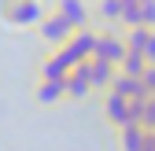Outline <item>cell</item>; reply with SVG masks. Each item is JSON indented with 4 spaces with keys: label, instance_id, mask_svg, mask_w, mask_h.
Here are the masks:
<instances>
[{
    "label": "cell",
    "instance_id": "e0dca14e",
    "mask_svg": "<svg viewBox=\"0 0 155 151\" xmlns=\"http://www.w3.org/2000/svg\"><path fill=\"white\" fill-rule=\"evenodd\" d=\"M140 125L144 129H155V96H148L144 107H140Z\"/></svg>",
    "mask_w": 155,
    "mask_h": 151
},
{
    "label": "cell",
    "instance_id": "ac0fdd59",
    "mask_svg": "<svg viewBox=\"0 0 155 151\" xmlns=\"http://www.w3.org/2000/svg\"><path fill=\"white\" fill-rule=\"evenodd\" d=\"M140 26L155 30V0H148V4H140Z\"/></svg>",
    "mask_w": 155,
    "mask_h": 151
},
{
    "label": "cell",
    "instance_id": "5bb4252c",
    "mask_svg": "<svg viewBox=\"0 0 155 151\" xmlns=\"http://www.w3.org/2000/svg\"><path fill=\"white\" fill-rule=\"evenodd\" d=\"M148 26H133V30H126V48L129 52H144V44H148Z\"/></svg>",
    "mask_w": 155,
    "mask_h": 151
},
{
    "label": "cell",
    "instance_id": "7a4b0ae2",
    "mask_svg": "<svg viewBox=\"0 0 155 151\" xmlns=\"http://www.w3.org/2000/svg\"><path fill=\"white\" fill-rule=\"evenodd\" d=\"M37 30H41V41H45L48 48H63V44L70 41V37H74V26L67 22V18H63L59 11L45 15V18H41V26H37Z\"/></svg>",
    "mask_w": 155,
    "mask_h": 151
},
{
    "label": "cell",
    "instance_id": "d6986e66",
    "mask_svg": "<svg viewBox=\"0 0 155 151\" xmlns=\"http://www.w3.org/2000/svg\"><path fill=\"white\" fill-rule=\"evenodd\" d=\"M140 78H144V88H148L151 96H155V63H148V70L140 74Z\"/></svg>",
    "mask_w": 155,
    "mask_h": 151
},
{
    "label": "cell",
    "instance_id": "8fae6325",
    "mask_svg": "<svg viewBox=\"0 0 155 151\" xmlns=\"http://www.w3.org/2000/svg\"><path fill=\"white\" fill-rule=\"evenodd\" d=\"M144 133H148V129H144L140 122L118 125V147H122V151H140V147H144Z\"/></svg>",
    "mask_w": 155,
    "mask_h": 151
},
{
    "label": "cell",
    "instance_id": "30bf717a",
    "mask_svg": "<svg viewBox=\"0 0 155 151\" xmlns=\"http://www.w3.org/2000/svg\"><path fill=\"white\" fill-rule=\"evenodd\" d=\"M92 96V81H89V74L81 66H74L67 74V100H89Z\"/></svg>",
    "mask_w": 155,
    "mask_h": 151
},
{
    "label": "cell",
    "instance_id": "7c38bea8",
    "mask_svg": "<svg viewBox=\"0 0 155 151\" xmlns=\"http://www.w3.org/2000/svg\"><path fill=\"white\" fill-rule=\"evenodd\" d=\"M67 74H70V66H67V63H63V59H59L55 52H52L48 59L41 63V78H48V81H63Z\"/></svg>",
    "mask_w": 155,
    "mask_h": 151
},
{
    "label": "cell",
    "instance_id": "4fadbf2b",
    "mask_svg": "<svg viewBox=\"0 0 155 151\" xmlns=\"http://www.w3.org/2000/svg\"><path fill=\"white\" fill-rule=\"evenodd\" d=\"M118 70H122V74H133V78H140V74L148 70V59H144V52H129V48H126V59L118 63Z\"/></svg>",
    "mask_w": 155,
    "mask_h": 151
},
{
    "label": "cell",
    "instance_id": "2e32d148",
    "mask_svg": "<svg viewBox=\"0 0 155 151\" xmlns=\"http://www.w3.org/2000/svg\"><path fill=\"white\" fill-rule=\"evenodd\" d=\"M122 22H126V30L140 26V4L137 0H122Z\"/></svg>",
    "mask_w": 155,
    "mask_h": 151
},
{
    "label": "cell",
    "instance_id": "8992f818",
    "mask_svg": "<svg viewBox=\"0 0 155 151\" xmlns=\"http://www.w3.org/2000/svg\"><path fill=\"white\" fill-rule=\"evenodd\" d=\"M55 11H59L67 22L74 26V30H89V18H92V11L85 8V0H59V4H55Z\"/></svg>",
    "mask_w": 155,
    "mask_h": 151
},
{
    "label": "cell",
    "instance_id": "ba28073f",
    "mask_svg": "<svg viewBox=\"0 0 155 151\" xmlns=\"http://www.w3.org/2000/svg\"><path fill=\"white\" fill-rule=\"evenodd\" d=\"M67 48L74 52V59H78V63L92 59V55H96V33H92V30H74V37L67 41Z\"/></svg>",
    "mask_w": 155,
    "mask_h": 151
},
{
    "label": "cell",
    "instance_id": "9a60e30c",
    "mask_svg": "<svg viewBox=\"0 0 155 151\" xmlns=\"http://www.w3.org/2000/svg\"><path fill=\"white\" fill-rule=\"evenodd\" d=\"M96 15H100V18H107V22H122V0H100Z\"/></svg>",
    "mask_w": 155,
    "mask_h": 151
},
{
    "label": "cell",
    "instance_id": "44dd1931",
    "mask_svg": "<svg viewBox=\"0 0 155 151\" xmlns=\"http://www.w3.org/2000/svg\"><path fill=\"white\" fill-rule=\"evenodd\" d=\"M137 4H148V0H137Z\"/></svg>",
    "mask_w": 155,
    "mask_h": 151
},
{
    "label": "cell",
    "instance_id": "ffe728a7",
    "mask_svg": "<svg viewBox=\"0 0 155 151\" xmlns=\"http://www.w3.org/2000/svg\"><path fill=\"white\" fill-rule=\"evenodd\" d=\"M144 59H148V63H155V30L148 33V44H144Z\"/></svg>",
    "mask_w": 155,
    "mask_h": 151
},
{
    "label": "cell",
    "instance_id": "6da1fadb",
    "mask_svg": "<svg viewBox=\"0 0 155 151\" xmlns=\"http://www.w3.org/2000/svg\"><path fill=\"white\" fill-rule=\"evenodd\" d=\"M0 15L15 26H41L45 8L41 0H0Z\"/></svg>",
    "mask_w": 155,
    "mask_h": 151
},
{
    "label": "cell",
    "instance_id": "3957f363",
    "mask_svg": "<svg viewBox=\"0 0 155 151\" xmlns=\"http://www.w3.org/2000/svg\"><path fill=\"white\" fill-rule=\"evenodd\" d=\"M92 59H107V63H114L118 66L122 59H126V37L122 33H96V55Z\"/></svg>",
    "mask_w": 155,
    "mask_h": 151
},
{
    "label": "cell",
    "instance_id": "5b68a950",
    "mask_svg": "<svg viewBox=\"0 0 155 151\" xmlns=\"http://www.w3.org/2000/svg\"><path fill=\"white\" fill-rule=\"evenodd\" d=\"M78 66L89 74L92 88H111V78L118 74V66H114V63H107V59H85V63H78Z\"/></svg>",
    "mask_w": 155,
    "mask_h": 151
},
{
    "label": "cell",
    "instance_id": "9c48e42d",
    "mask_svg": "<svg viewBox=\"0 0 155 151\" xmlns=\"http://www.w3.org/2000/svg\"><path fill=\"white\" fill-rule=\"evenodd\" d=\"M59 100H67V78L63 81H48V78L37 81V103L41 107H55Z\"/></svg>",
    "mask_w": 155,
    "mask_h": 151
},
{
    "label": "cell",
    "instance_id": "52a82bcc",
    "mask_svg": "<svg viewBox=\"0 0 155 151\" xmlns=\"http://www.w3.org/2000/svg\"><path fill=\"white\" fill-rule=\"evenodd\" d=\"M104 118H107L111 125H126V122H133V118H129V100L107 88V96H104Z\"/></svg>",
    "mask_w": 155,
    "mask_h": 151
},
{
    "label": "cell",
    "instance_id": "277c9868",
    "mask_svg": "<svg viewBox=\"0 0 155 151\" xmlns=\"http://www.w3.org/2000/svg\"><path fill=\"white\" fill-rule=\"evenodd\" d=\"M111 92H118V96H126V100H148L151 92L144 88V78H133V74H114L111 78Z\"/></svg>",
    "mask_w": 155,
    "mask_h": 151
}]
</instances>
